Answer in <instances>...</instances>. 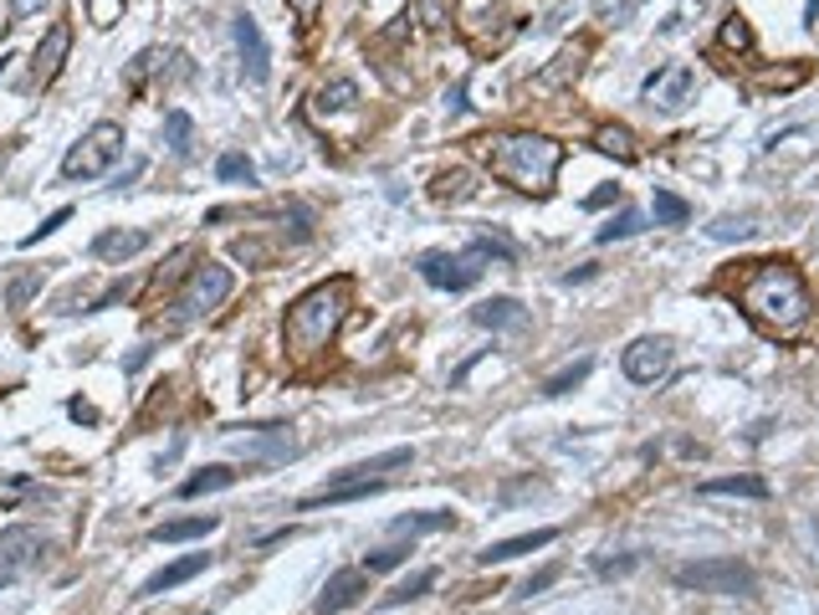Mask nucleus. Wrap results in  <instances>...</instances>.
Wrapping results in <instances>:
<instances>
[{
	"mask_svg": "<svg viewBox=\"0 0 819 615\" xmlns=\"http://www.w3.org/2000/svg\"><path fill=\"white\" fill-rule=\"evenodd\" d=\"M738 303L768 334H799L809 319V288L789 262H754V272L738 282Z\"/></svg>",
	"mask_w": 819,
	"mask_h": 615,
	"instance_id": "f257e3e1",
	"label": "nucleus"
},
{
	"mask_svg": "<svg viewBox=\"0 0 819 615\" xmlns=\"http://www.w3.org/2000/svg\"><path fill=\"white\" fill-rule=\"evenodd\" d=\"M558 164H564V144L543 134H497L487 139V170L517 190H548Z\"/></svg>",
	"mask_w": 819,
	"mask_h": 615,
	"instance_id": "f03ea898",
	"label": "nucleus"
},
{
	"mask_svg": "<svg viewBox=\"0 0 819 615\" xmlns=\"http://www.w3.org/2000/svg\"><path fill=\"white\" fill-rule=\"evenodd\" d=\"M344 303H348V282H323V288L303 293L287 308V344L297 349V354H317V349L338 334Z\"/></svg>",
	"mask_w": 819,
	"mask_h": 615,
	"instance_id": "7ed1b4c3",
	"label": "nucleus"
},
{
	"mask_svg": "<svg viewBox=\"0 0 819 615\" xmlns=\"http://www.w3.org/2000/svg\"><path fill=\"white\" fill-rule=\"evenodd\" d=\"M119 154H123V129L119 123H93V129L62 154V180H98V174L113 170Z\"/></svg>",
	"mask_w": 819,
	"mask_h": 615,
	"instance_id": "20e7f679",
	"label": "nucleus"
},
{
	"mask_svg": "<svg viewBox=\"0 0 819 615\" xmlns=\"http://www.w3.org/2000/svg\"><path fill=\"white\" fill-rule=\"evenodd\" d=\"M676 585L697 595H754L758 575L742 559H697L676 569Z\"/></svg>",
	"mask_w": 819,
	"mask_h": 615,
	"instance_id": "39448f33",
	"label": "nucleus"
},
{
	"mask_svg": "<svg viewBox=\"0 0 819 615\" xmlns=\"http://www.w3.org/2000/svg\"><path fill=\"white\" fill-rule=\"evenodd\" d=\"M231 288H236L231 268H221V262H205V268H195V278L185 282V293L174 298V323H190V319H205V313H215V308L231 298Z\"/></svg>",
	"mask_w": 819,
	"mask_h": 615,
	"instance_id": "423d86ee",
	"label": "nucleus"
},
{
	"mask_svg": "<svg viewBox=\"0 0 819 615\" xmlns=\"http://www.w3.org/2000/svg\"><path fill=\"white\" fill-rule=\"evenodd\" d=\"M421 278L431 282V288H441V293H466L476 278H482V256L466 246V252H425L421 256Z\"/></svg>",
	"mask_w": 819,
	"mask_h": 615,
	"instance_id": "0eeeda50",
	"label": "nucleus"
},
{
	"mask_svg": "<svg viewBox=\"0 0 819 615\" xmlns=\"http://www.w3.org/2000/svg\"><path fill=\"white\" fill-rule=\"evenodd\" d=\"M231 37H236V52H241V72H246L252 82L272 78V47H266V37H262V27H256L252 11L231 16Z\"/></svg>",
	"mask_w": 819,
	"mask_h": 615,
	"instance_id": "6e6552de",
	"label": "nucleus"
},
{
	"mask_svg": "<svg viewBox=\"0 0 819 615\" xmlns=\"http://www.w3.org/2000/svg\"><path fill=\"white\" fill-rule=\"evenodd\" d=\"M225 442H231V452L252 456V462H292V456L303 452L287 426H252L246 436H225Z\"/></svg>",
	"mask_w": 819,
	"mask_h": 615,
	"instance_id": "1a4fd4ad",
	"label": "nucleus"
},
{
	"mask_svg": "<svg viewBox=\"0 0 819 615\" xmlns=\"http://www.w3.org/2000/svg\"><path fill=\"white\" fill-rule=\"evenodd\" d=\"M620 370H625V380L630 385H656V380L671 370V344L666 339H635L630 349L620 354Z\"/></svg>",
	"mask_w": 819,
	"mask_h": 615,
	"instance_id": "9d476101",
	"label": "nucleus"
},
{
	"mask_svg": "<svg viewBox=\"0 0 819 615\" xmlns=\"http://www.w3.org/2000/svg\"><path fill=\"white\" fill-rule=\"evenodd\" d=\"M47 538L37 534V528H27V523H16V528H6L0 534V575H21V569H31V564H41V554H47Z\"/></svg>",
	"mask_w": 819,
	"mask_h": 615,
	"instance_id": "9b49d317",
	"label": "nucleus"
},
{
	"mask_svg": "<svg viewBox=\"0 0 819 615\" xmlns=\"http://www.w3.org/2000/svg\"><path fill=\"white\" fill-rule=\"evenodd\" d=\"M640 93L656 98L666 113H681V108L691 103V93H697V72L691 68H656L646 82H640Z\"/></svg>",
	"mask_w": 819,
	"mask_h": 615,
	"instance_id": "f8f14e48",
	"label": "nucleus"
},
{
	"mask_svg": "<svg viewBox=\"0 0 819 615\" xmlns=\"http://www.w3.org/2000/svg\"><path fill=\"white\" fill-rule=\"evenodd\" d=\"M364 595H370V569H338V575H328V585L317 589L313 615H338L348 605H358Z\"/></svg>",
	"mask_w": 819,
	"mask_h": 615,
	"instance_id": "ddd939ff",
	"label": "nucleus"
},
{
	"mask_svg": "<svg viewBox=\"0 0 819 615\" xmlns=\"http://www.w3.org/2000/svg\"><path fill=\"white\" fill-rule=\"evenodd\" d=\"M67 52H72V27H67V21H52V27H47V37H41V47H37V57H31V82H37V88H47V82L62 72Z\"/></svg>",
	"mask_w": 819,
	"mask_h": 615,
	"instance_id": "4468645a",
	"label": "nucleus"
},
{
	"mask_svg": "<svg viewBox=\"0 0 819 615\" xmlns=\"http://www.w3.org/2000/svg\"><path fill=\"white\" fill-rule=\"evenodd\" d=\"M205 569H211V554H185V559L164 564L159 575H149L144 585H139V601H154V595H170V589H180V585H185V579L205 575Z\"/></svg>",
	"mask_w": 819,
	"mask_h": 615,
	"instance_id": "2eb2a0df",
	"label": "nucleus"
},
{
	"mask_svg": "<svg viewBox=\"0 0 819 615\" xmlns=\"http://www.w3.org/2000/svg\"><path fill=\"white\" fill-rule=\"evenodd\" d=\"M472 323L476 329H492V334H517V329H528V308L517 303V298H487V303L472 308Z\"/></svg>",
	"mask_w": 819,
	"mask_h": 615,
	"instance_id": "dca6fc26",
	"label": "nucleus"
},
{
	"mask_svg": "<svg viewBox=\"0 0 819 615\" xmlns=\"http://www.w3.org/2000/svg\"><path fill=\"white\" fill-rule=\"evenodd\" d=\"M584 62H589V41H574V47H564V52H558L554 62L538 72V82H533V88H538V93H558V88H568V82L579 78Z\"/></svg>",
	"mask_w": 819,
	"mask_h": 615,
	"instance_id": "f3484780",
	"label": "nucleus"
},
{
	"mask_svg": "<svg viewBox=\"0 0 819 615\" xmlns=\"http://www.w3.org/2000/svg\"><path fill=\"white\" fill-rule=\"evenodd\" d=\"M149 241H154V231H123V226L119 231H98V236H93V256H98V262H119V268H123L129 256L144 252Z\"/></svg>",
	"mask_w": 819,
	"mask_h": 615,
	"instance_id": "a211bd4d",
	"label": "nucleus"
},
{
	"mask_svg": "<svg viewBox=\"0 0 819 615\" xmlns=\"http://www.w3.org/2000/svg\"><path fill=\"white\" fill-rule=\"evenodd\" d=\"M554 528H533V534H517V538H503V544H487L482 554H476V564H507L517 559V554H533V548H548L554 544Z\"/></svg>",
	"mask_w": 819,
	"mask_h": 615,
	"instance_id": "6ab92c4d",
	"label": "nucleus"
},
{
	"mask_svg": "<svg viewBox=\"0 0 819 615\" xmlns=\"http://www.w3.org/2000/svg\"><path fill=\"white\" fill-rule=\"evenodd\" d=\"M221 528V518L215 513H200V518H170V523H159L154 534V544H185V538H205V534H215Z\"/></svg>",
	"mask_w": 819,
	"mask_h": 615,
	"instance_id": "aec40b11",
	"label": "nucleus"
},
{
	"mask_svg": "<svg viewBox=\"0 0 819 615\" xmlns=\"http://www.w3.org/2000/svg\"><path fill=\"white\" fill-rule=\"evenodd\" d=\"M313 103H317V113H348V108H358V82L354 78L323 82V88L313 93Z\"/></svg>",
	"mask_w": 819,
	"mask_h": 615,
	"instance_id": "412c9836",
	"label": "nucleus"
},
{
	"mask_svg": "<svg viewBox=\"0 0 819 615\" xmlns=\"http://www.w3.org/2000/svg\"><path fill=\"white\" fill-rule=\"evenodd\" d=\"M241 472L236 467H205L195 477L180 482V497H205V493H225V487H236Z\"/></svg>",
	"mask_w": 819,
	"mask_h": 615,
	"instance_id": "4be33fe9",
	"label": "nucleus"
},
{
	"mask_svg": "<svg viewBox=\"0 0 819 615\" xmlns=\"http://www.w3.org/2000/svg\"><path fill=\"white\" fill-rule=\"evenodd\" d=\"M701 497H768V482L764 477H712L701 482Z\"/></svg>",
	"mask_w": 819,
	"mask_h": 615,
	"instance_id": "5701e85b",
	"label": "nucleus"
},
{
	"mask_svg": "<svg viewBox=\"0 0 819 615\" xmlns=\"http://www.w3.org/2000/svg\"><path fill=\"white\" fill-rule=\"evenodd\" d=\"M431 195H436L441 205H456V201H472L476 195V185H472V170H446V174H436L431 180Z\"/></svg>",
	"mask_w": 819,
	"mask_h": 615,
	"instance_id": "b1692460",
	"label": "nucleus"
},
{
	"mask_svg": "<svg viewBox=\"0 0 819 615\" xmlns=\"http://www.w3.org/2000/svg\"><path fill=\"white\" fill-rule=\"evenodd\" d=\"M400 538H415V534H441V528H456V513H405V518L390 523Z\"/></svg>",
	"mask_w": 819,
	"mask_h": 615,
	"instance_id": "393cba45",
	"label": "nucleus"
},
{
	"mask_svg": "<svg viewBox=\"0 0 819 615\" xmlns=\"http://www.w3.org/2000/svg\"><path fill=\"white\" fill-rule=\"evenodd\" d=\"M595 149H605V154H615V160H620V164H630L635 154H640V149H635V134H630V129H625V123H605V129H599V134H595Z\"/></svg>",
	"mask_w": 819,
	"mask_h": 615,
	"instance_id": "a878e982",
	"label": "nucleus"
},
{
	"mask_svg": "<svg viewBox=\"0 0 819 615\" xmlns=\"http://www.w3.org/2000/svg\"><path fill=\"white\" fill-rule=\"evenodd\" d=\"M589 375H595V360L568 364V370H558V375H548V380H543V395H548V401H558V395H568V390H579Z\"/></svg>",
	"mask_w": 819,
	"mask_h": 615,
	"instance_id": "bb28decb",
	"label": "nucleus"
},
{
	"mask_svg": "<svg viewBox=\"0 0 819 615\" xmlns=\"http://www.w3.org/2000/svg\"><path fill=\"white\" fill-rule=\"evenodd\" d=\"M431 585H436V569H421V575H410L405 585H395L390 595H380V605H384V611H395V605H410V601H421V595H425Z\"/></svg>",
	"mask_w": 819,
	"mask_h": 615,
	"instance_id": "cd10ccee",
	"label": "nucleus"
},
{
	"mask_svg": "<svg viewBox=\"0 0 819 615\" xmlns=\"http://www.w3.org/2000/svg\"><path fill=\"white\" fill-rule=\"evenodd\" d=\"M707 6H712V0H681V6L661 21V37H681V31H691V21L707 16Z\"/></svg>",
	"mask_w": 819,
	"mask_h": 615,
	"instance_id": "c85d7f7f",
	"label": "nucleus"
},
{
	"mask_svg": "<svg viewBox=\"0 0 819 615\" xmlns=\"http://www.w3.org/2000/svg\"><path fill=\"white\" fill-rule=\"evenodd\" d=\"M656 221H661V226H687V215H691V205L681 201V195H671V190H656Z\"/></svg>",
	"mask_w": 819,
	"mask_h": 615,
	"instance_id": "c756f323",
	"label": "nucleus"
},
{
	"mask_svg": "<svg viewBox=\"0 0 819 615\" xmlns=\"http://www.w3.org/2000/svg\"><path fill=\"white\" fill-rule=\"evenodd\" d=\"M41 278H47V262H41V268H31V272H21V278L11 282V293H6V303H11V308H27L31 298L41 293Z\"/></svg>",
	"mask_w": 819,
	"mask_h": 615,
	"instance_id": "7c9ffc66",
	"label": "nucleus"
},
{
	"mask_svg": "<svg viewBox=\"0 0 819 615\" xmlns=\"http://www.w3.org/2000/svg\"><path fill=\"white\" fill-rule=\"evenodd\" d=\"M164 144H170L174 154H190V113L185 108L164 113Z\"/></svg>",
	"mask_w": 819,
	"mask_h": 615,
	"instance_id": "2f4dec72",
	"label": "nucleus"
},
{
	"mask_svg": "<svg viewBox=\"0 0 819 615\" xmlns=\"http://www.w3.org/2000/svg\"><path fill=\"white\" fill-rule=\"evenodd\" d=\"M27 497H52V493H41L31 477H6L0 482V508H16V503H27Z\"/></svg>",
	"mask_w": 819,
	"mask_h": 615,
	"instance_id": "473e14b6",
	"label": "nucleus"
},
{
	"mask_svg": "<svg viewBox=\"0 0 819 615\" xmlns=\"http://www.w3.org/2000/svg\"><path fill=\"white\" fill-rule=\"evenodd\" d=\"M635 231H646V215H640V211H620L609 226H599V241L609 246V241H625V236H635Z\"/></svg>",
	"mask_w": 819,
	"mask_h": 615,
	"instance_id": "72a5a7b5",
	"label": "nucleus"
},
{
	"mask_svg": "<svg viewBox=\"0 0 819 615\" xmlns=\"http://www.w3.org/2000/svg\"><path fill=\"white\" fill-rule=\"evenodd\" d=\"M405 559H410L405 544H384V548H374V554H364V569H370V575H384V569H400Z\"/></svg>",
	"mask_w": 819,
	"mask_h": 615,
	"instance_id": "f704fd0d",
	"label": "nucleus"
},
{
	"mask_svg": "<svg viewBox=\"0 0 819 615\" xmlns=\"http://www.w3.org/2000/svg\"><path fill=\"white\" fill-rule=\"evenodd\" d=\"M215 174H221V180H231V185H236V180H246V185H252V180H256V164L246 160V154H221V160H215Z\"/></svg>",
	"mask_w": 819,
	"mask_h": 615,
	"instance_id": "c9c22d12",
	"label": "nucleus"
},
{
	"mask_svg": "<svg viewBox=\"0 0 819 615\" xmlns=\"http://www.w3.org/2000/svg\"><path fill=\"white\" fill-rule=\"evenodd\" d=\"M635 11H640V0H595V16L605 27H625Z\"/></svg>",
	"mask_w": 819,
	"mask_h": 615,
	"instance_id": "e433bc0d",
	"label": "nucleus"
},
{
	"mask_svg": "<svg viewBox=\"0 0 819 615\" xmlns=\"http://www.w3.org/2000/svg\"><path fill=\"white\" fill-rule=\"evenodd\" d=\"M472 252L482 256V262H503V268H513V262H517V252L507 246V241H497V236H476Z\"/></svg>",
	"mask_w": 819,
	"mask_h": 615,
	"instance_id": "4c0bfd02",
	"label": "nucleus"
},
{
	"mask_svg": "<svg viewBox=\"0 0 819 615\" xmlns=\"http://www.w3.org/2000/svg\"><path fill=\"white\" fill-rule=\"evenodd\" d=\"M635 564H640V554H620V559H609V554H595V575H599V579H615V575H630Z\"/></svg>",
	"mask_w": 819,
	"mask_h": 615,
	"instance_id": "58836bf2",
	"label": "nucleus"
},
{
	"mask_svg": "<svg viewBox=\"0 0 819 615\" xmlns=\"http://www.w3.org/2000/svg\"><path fill=\"white\" fill-rule=\"evenodd\" d=\"M123 16V0H88V21L93 27H113Z\"/></svg>",
	"mask_w": 819,
	"mask_h": 615,
	"instance_id": "ea45409f",
	"label": "nucleus"
},
{
	"mask_svg": "<svg viewBox=\"0 0 819 615\" xmlns=\"http://www.w3.org/2000/svg\"><path fill=\"white\" fill-rule=\"evenodd\" d=\"M722 47H738V52H748V47H754V31H748V21H742V16H732V21L722 27Z\"/></svg>",
	"mask_w": 819,
	"mask_h": 615,
	"instance_id": "a19ab883",
	"label": "nucleus"
},
{
	"mask_svg": "<svg viewBox=\"0 0 819 615\" xmlns=\"http://www.w3.org/2000/svg\"><path fill=\"white\" fill-rule=\"evenodd\" d=\"M712 236L717 241H732V236L742 241V236H754V221H748V215H738V221H732V215H722V221L712 226Z\"/></svg>",
	"mask_w": 819,
	"mask_h": 615,
	"instance_id": "79ce46f5",
	"label": "nucleus"
},
{
	"mask_svg": "<svg viewBox=\"0 0 819 615\" xmlns=\"http://www.w3.org/2000/svg\"><path fill=\"white\" fill-rule=\"evenodd\" d=\"M558 575H564V564H543L538 575H528V579H523V595H543V589L554 585Z\"/></svg>",
	"mask_w": 819,
	"mask_h": 615,
	"instance_id": "37998d69",
	"label": "nucleus"
},
{
	"mask_svg": "<svg viewBox=\"0 0 819 615\" xmlns=\"http://www.w3.org/2000/svg\"><path fill=\"white\" fill-rule=\"evenodd\" d=\"M67 221H72V211H67V205H62V211H52V215H47V221H41V226H37V231H31V236H27V241H21V246H37V241H41V236H52V231H62V226H67Z\"/></svg>",
	"mask_w": 819,
	"mask_h": 615,
	"instance_id": "c03bdc74",
	"label": "nucleus"
},
{
	"mask_svg": "<svg viewBox=\"0 0 819 615\" xmlns=\"http://www.w3.org/2000/svg\"><path fill=\"white\" fill-rule=\"evenodd\" d=\"M52 6V0H11V21H31V16H41Z\"/></svg>",
	"mask_w": 819,
	"mask_h": 615,
	"instance_id": "a18cd8bd",
	"label": "nucleus"
},
{
	"mask_svg": "<svg viewBox=\"0 0 819 615\" xmlns=\"http://www.w3.org/2000/svg\"><path fill=\"white\" fill-rule=\"evenodd\" d=\"M609 201H620V185H605V190H595V195H589V211H599V205H609Z\"/></svg>",
	"mask_w": 819,
	"mask_h": 615,
	"instance_id": "49530a36",
	"label": "nucleus"
},
{
	"mask_svg": "<svg viewBox=\"0 0 819 615\" xmlns=\"http://www.w3.org/2000/svg\"><path fill=\"white\" fill-rule=\"evenodd\" d=\"M446 113H451V119H456V113H466V82L446 93Z\"/></svg>",
	"mask_w": 819,
	"mask_h": 615,
	"instance_id": "de8ad7c7",
	"label": "nucleus"
},
{
	"mask_svg": "<svg viewBox=\"0 0 819 615\" xmlns=\"http://www.w3.org/2000/svg\"><path fill=\"white\" fill-rule=\"evenodd\" d=\"M67 411H72V421H88V426H98V411H93L88 401H72Z\"/></svg>",
	"mask_w": 819,
	"mask_h": 615,
	"instance_id": "09e8293b",
	"label": "nucleus"
},
{
	"mask_svg": "<svg viewBox=\"0 0 819 615\" xmlns=\"http://www.w3.org/2000/svg\"><path fill=\"white\" fill-rule=\"evenodd\" d=\"M317 6H323V0H292V16H297V21H313Z\"/></svg>",
	"mask_w": 819,
	"mask_h": 615,
	"instance_id": "8fccbe9b",
	"label": "nucleus"
},
{
	"mask_svg": "<svg viewBox=\"0 0 819 615\" xmlns=\"http://www.w3.org/2000/svg\"><path fill=\"white\" fill-rule=\"evenodd\" d=\"M139 170H144V160H133L123 174H113V190H123V185H129V180H133V174H139Z\"/></svg>",
	"mask_w": 819,
	"mask_h": 615,
	"instance_id": "3c124183",
	"label": "nucleus"
},
{
	"mask_svg": "<svg viewBox=\"0 0 819 615\" xmlns=\"http://www.w3.org/2000/svg\"><path fill=\"white\" fill-rule=\"evenodd\" d=\"M6 62H16V57H11V52H6V57H0V72H6Z\"/></svg>",
	"mask_w": 819,
	"mask_h": 615,
	"instance_id": "603ef678",
	"label": "nucleus"
},
{
	"mask_svg": "<svg viewBox=\"0 0 819 615\" xmlns=\"http://www.w3.org/2000/svg\"><path fill=\"white\" fill-rule=\"evenodd\" d=\"M815 11H819V0H809V21H815Z\"/></svg>",
	"mask_w": 819,
	"mask_h": 615,
	"instance_id": "864d4df0",
	"label": "nucleus"
},
{
	"mask_svg": "<svg viewBox=\"0 0 819 615\" xmlns=\"http://www.w3.org/2000/svg\"><path fill=\"white\" fill-rule=\"evenodd\" d=\"M6 585H11V575H0V589H6Z\"/></svg>",
	"mask_w": 819,
	"mask_h": 615,
	"instance_id": "5fc2aeb1",
	"label": "nucleus"
}]
</instances>
